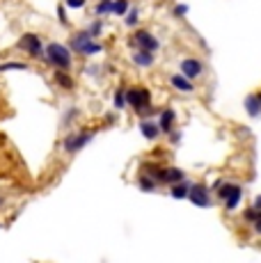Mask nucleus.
Here are the masks:
<instances>
[{
	"mask_svg": "<svg viewBox=\"0 0 261 263\" xmlns=\"http://www.w3.org/2000/svg\"><path fill=\"white\" fill-rule=\"evenodd\" d=\"M170 83H172V87L177 89V92H183V94H190L195 89V85H193V80L190 78H185L183 73H174L172 78H170Z\"/></svg>",
	"mask_w": 261,
	"mask_h": 263,
	"instance_id": "obj_9",
	"label": "nucleus"
},
{
	"mask_svg": "<svg viewBox=\"0 0 261 263\" xmlns=\"http://www.w3.org/2000/svg\"><path fill=\"white\" fill-rule=\"evenodd\" d=\"M64 7H67V5H58V18H60V23H62V25H67V14H64Z\"/></svg>",
	"mask_w": 261,
	"mask_h": 263,
	"instance_id": "obj_26",
	"label": "nucleus"
},
{
	"mask_svg": "<svg viewBox=\"0 0 261 263\" xmlns=\"http://www.w3.org/2000/svg\"><path fill=\"white\" fill-rule=\"evenodd\" d=\"M133 44L138 48H142V50H149V53H156L158 46H160L158 39L154 37L149 30H138V32H135V37H133Z\"/></svg>",
	"mask_w": 261,
	"mask_h": 263,
	"instance_id": "obj_6",
	"label": "nucleus"
},
{
	"mask_svg": "<svg viewBox=\"0 0 261 263\" xmlns=\"http://www.w3.org/2000/svg\"><path fill=\"white\" fill-rule=\"evenodd\" d=\"M26 69H28L26 62H5V64H0V73L3 71H26Z\"/></svg>",
	"mask_w": 261,
	"mask_h": 263,
	"instance_id": "obj_20",
	"label": "nucleus"
},
{
	"mask_svg": "<svg viewBox=\"0 0 261 263\" xmlns=\"http://www.w3.org/2000/svg\"><path fill=\"white\" fill-rule=\"evenodd\" d=\"M238 190H240V185H236V183H222L218 188V199L220 201H227L229 197H234Z\"/></svg>",
	"mask_w": 261,
	"mask_h": 263,
	"instance_id": "obj_15",
	"label": "nucleus"
},
{
	"mask_svg": "<svg viewBox=\"0 0 261 263\" xmlns=\"http://www.w3.org/2000/svg\"><path fill=\"white\" fill-rule=\"evenodd\" d=\"M140 133H142L147 140H156L160 135V126L154 124V121H149V119H142L140 121Z\"/></svg>",
	"mask_w": 261,
	"mask_h": 263,
	"instance_id": "obj_12",
	"label": "nucleus"
},
{
	"mask_svg": "<svg viewBox=\"0 0 261 263\" xmlns=\"http://www.w3.org/2000/svg\"><path fill=\"white\" fill-rule=\"evenodd\" d=\"M71 48L76 50V53L80 55H97V53H101L103 46L99 42H94V37H92V32H80L76 34V37L71 39Z\"/></svg>",
	"mask_w": 261,
	"mask_h": 263,
	"instance_id": "obj_3",
	"label": "nucleus"
},
{
	"mask_svg": "<svg viewBox=\"0 0 261 263\" xmlns=\"http://www.w3.org/2000/svg\"><path fill=\"white\" fill-rule=\"evenodd\" d=\"M179 69H181V73L185 76V78H190V80L199 78V76L204 73V64L199 62V60H195V58H185V60H181Z\"/></svg>",
	"mask_w": 261,
	"mask_h": 263,
	"instance_id": "obj_7",
	"label": "nucleus"
},
{
	"mask_svg": "<svg viewBox=\"0 0 261 263\" xmlns=\"http://www.w3.org/2000/svg\"><path fill=\"white\" fill-rule=\"evenodd\" d=\"M64 5H67V7H71V9H80L85 5V0H64Z\"/></svg>",
	"mask_w": 261,
	"mask_h": 263,
	"instance_id": "obj_27",
	"label": "nucleus"
},
{
	"mask_svg": "<svg viewBox=\"0 0 261 263\" xmlns=\"http://www.w3.org/2000/svg\"><path fill=\"white\" fill-rule=\"evenodd\" d=\"M115 12V0H99L97 5V16H105V14Z\"/></svg>",
	"mask_w": 261,
	"mask_h": 263,
	"instance_id": "obj_18",
	"label": "nucleus"
},
{
	"mask_svg": "<svg viewBox=\"0 0 261 263\" xmlns=\"http://www.w3.org/2000/svg\"><path fill=\"white\" fill-rule=\"evenodd\" d=\"M185 179V174L179 167H167L163 174V183H181Z\"/></svg>",
	"mask_w": 261,
	"mask_h": 263,
	"instance_id": "obj_14",
	"label": "nucleus"
},
{
	"mask_svg": "<svg viewBox=\"0 0 261 263\" xmlns=\"http://www.w3.org/2000/svg\"><path fill=\"white\" fill-rule=\"evenodd\" d=\"M174 119H177V115H174V110H163L160 112V119H158V126H160V130L163 133H172V128H174Z\"/></svg>",
	"mask_w": 261,
	"mask_h": 263,
	"instance_id": "obj_11",
	"label": "nucleus"
},
{
	"mask_svg": "<svg viewBox=\"0 0 261 263\" xmlns=\"http://www.w3.org/2000/svg\"><path fill=\"white\" fill-rule=\"evenodd\" d=\"M259 215H261V211L252 206V209H248V211L243 213V220H245V222H252V224H254V222L259 220Z\"/></svg>",
	"mask_w": 261,
	"mask_h": 263,
	"instance_id": "obj_22",
	"label": "nucleus"
},
{
	"mask_svg": "<svg viewBox=\"0 0 261 263\" xmlns=\"http://www.w3.org/2000/svg\"><path fill=\"white\" fill-rule=\"evenodd\" d=\"M188 199L193 201L195 206H202V209H209L211 206V192L204 183H197V185H190V192H188Z\"/></svg>",
	"mask_w": 261,
	"mask_h": 263,
	"instance_id": "obj_5",
	"label": "nucleus"
},
{
	"mask_svg": "<svg viewBox=\"0 0 261 263\" xmlns=\"http://www.w3.org/2000/svg\"><path fill=\"white\" fill-rule=\"evenodd\" d=\"M53 78H55V83H58L62 89H71V87H73V78H71V76H69L67 71H64V69H60V71H55Z\"/></svg>",
	"mask_w": 261,
	"mask_h": 263,
	"instance_id": "obj_16",
	"label": "nucleus"
},
{
	"mask_svg": "<svg viewBox=\"0 0 261 263\" xmlns=\"http://www.w3.org/2000/svg\"><path fill=\"white\" fill-rule=\"evenodd\" d=\"M101 30H103V23L101 21H94L92 25H89V32H92V37H99V34H101Z\"/></svg>",
	"mask_w": 261,
	"mask_h": 263,
	"instance_id": "obj_24",
	"label": "nucleus"
},
{
	"mask_svg": "<svg viewBox=\"0 0 261 263\" xmlns=\"http://www.w3.org/2000/svg\"><path fill=\"white\" fill-rule=\"evenodd\" d=\"M0 204H3V199H0Z\"/></svg>",
	"mask_w": 261,
	"mask_h": 263,
	"instance_id": "obj_32",
	"label": "nucleus"
},
{
	"mask_svg": "<svg viewBox=\"0 0 261 263\" xmlns=\"http://www.w3.org/2000/svg\"><path fill=\"white\" fill-rule=\"evenodd\" d=\"M254 231H257V234H261V215H259V220L254 222Z\"/></svg>",
	"mask_w": 261,
	"mask_h": 263,
	"instance_id": "obj_29",
	"label": "nucleus"
},
{
	"mask_svg": "<svg viewBox=\"0 0 261 263\" xmlns=\"http://www.w3.org/2000/svg\"><path fill=\"white\" fill-rule=\"evenodd\" d=\"M188 192H190V183L183 179L181 183H174V188H172V197H174V199H185V197H188Z\"/></svg>",
	"mask_w": 261,
	"mask_h": 263,
	"instance_id": "obj_17",
	"label": "nucleus"
},
{
	"mask_svg": "<svg viewBox=\"0 0 261 263\" xmlns=\"http://www.w3.org/2000/svg\"><path fill=\"white\" fill-rule=\"evenodd\" d=\"M254 209H259V211H261V195L257 197V199H254Z\"/></svg>",
	"mask_w": 261,
	"mask_h": 263,
	"instance_id": "obj_31",
	"label": "nucleus"
},
{
	"mask_svg": "<svg viewBox=\"0 0 261 263\" xmlns=\"http://www.w3.org/2000/svg\"><path fill=\"white\" fill-rule=\"evenodd\" d=\"M245 112L250 117H259L261 115V92H254L245 99Z\"/></svg>",
	"mask_w": 261,
	"mask_h": 263,
	"instance_id": "obj_10",
	"label": "nucleus"
},
{
	"mask_svg": "<svg viewBox=\"0 0 261 263\" xmlns=\"http://www.w3.org/2000/svg\"><path fill=\"white\" fill-rule=\"evenodd\" d=\"M128 96V105L135 110V112H152V94H149L147 87H130L126 89Z\"/></svg>",
	"mask_w": 261,
	"mask_h": 263,
	"instance_id": "obj_2",
	"label": "nucleus"
},
{
	"mask_svg": "<svg viewBox=\"0 0 261 263\" xmlns=\"http://www.w3.org/2000/svg\"><path fill=\"white\" fill-rule=\"evenodd\" d=\"M133 62L138 64V67H152V64H154V53H149V50H142V48H135Z\"/></svg>",
	"mask_w": 261,
	"mask_h": 263,
	"instance_id": "obj_13",
	"label": "nucleus"
},
{
	"mask_svg": "<svg viewBox=\"0 0 261 263\" xmlns=\"http://www.w3.org/2000/svg\"><path fill=\"white\" fill-rule=\"evenodd\" d=\"M179 140H181V133H172V142L179 144Z\"/></svg>",
	"mask_w": 261,
	"mask_h": 263,
	"instance_id": "obj_30",
	"label": "nucleus"
},
{
	"mask_svg": "<svg viewBox=\"0 0 261 263\" xmlns=\"http://www.w3.org/2000/svg\"><path fill=\"white\" fill-rule=\"evenodd\" d=\"M46 60L53 64V67H58V69H71V50H69L64 44H58V42H53V44H48L46 46Z\"/></svg>",
	"mask_w": 261,
	"mask_h": 263,
	"instance_id": "obj_1",
	"label": "nucleus"
},
{
	"mask_svg": "<svg viewBox=\"0 0 261 263\" xmlns=\"http://www.w3.org/2000/svg\"><path fill=\"white\" fill-rule=\"evenodd\" d=\"M94 133H80V135H69L67 140H64V149L69 151V154H76L80 151L87 142H92Z\"/></svg>",
	"mask_w": 261,
	"mask_h": 263,
	"instance_id": "obj_8",
	"label": "nucleus"
},
{
	"mask_svg": "<svg viewBox=\"0 0 261 263\" xmlns=\"http://www.w3.org/2000/svg\"><path fill=\"white\" fill-rule=\"evenodd\" d=\"M140 188L142 190H154L156 188V181H154L152 176H142V179H140Z\"/></svg>",
	"mask_w": 261,
	"mask_h": 263,
	"instance_id": "obj_23",
	"label": "nucleus"
},
{
	"mask_svg": "<svg viewBox=\"0 0 261 263\" xmlns=\"http://www.w3.org/2000/svg\"><path fill=\"white\" fill-rule=\"evenodd\" d=\"M172 14L174 16H185V14H188V5H177V7L172 9Z\"/></svg>",
	"mask_w": 261,
	"mask_h": 263,
	"instance_id": "obj_25",
	"label": "nucleus"
},
{
	"mask_svg": "<svg viewBox=\"0 0 261 263\" xmlns=\"http://www.w3.org/2000/svg\"><path fill=\"white\" fill-rule=\"evenodd\" d=\"M113 103H115V108H117V110H124L128 105V96H126V92H124V87H119L117 92H115V101H113Z\"/></svg>",
	"mask_w": 261,
	"mask_h": 263,
	"instance_id": "obj_19",
	"label": "nucleus"
},
{
	"mask_svg": "<svg viewBox=\"0 0 261 263\" xmlns=\"http://www.w3.org/2000/svg\"><path fill=\"white\" fill-rule=\"evenodd\" d=\"M115 16H124L128 14V0H115Z\"/></svg>",
	"mask_w": 261,
	"mask_h": 263,
	"instance_id": "obj_21",
	"label": "nucleus"
},
{
	"mask_svg": "<svg viewBox=\"0 0 261 263\" xmlns=\"http://www.w3.org/2000/svg\"><path fill=\"white\" fill-rule=\"evenodd\" d=\"M135 23H138V9L128 12V16H126V25H135Z\"/></svg>",
	"mask_w": 261,
	"mask_h": 263,
	"instance_id": "obj_28",
	"label": "nucleus"
},
{
	"mask_svg": "<svg viewBox=\"0 0 261 263\" xmlns=\"http://www.w3.org/2000/svg\"><path fill=\"white\" fill-rule=\"evenodd\" d=\"M18 48H21V50H26V53H30V55H32V58H42V55H44L42 39H39L37 34H32V32L23 34V37L18 39Z\"/></svg>",
	"mask_w": 261,
	"mask_h": 263,
	"instance_id": "obj_4",
	"label": "nucleus"
}]
</instances>
